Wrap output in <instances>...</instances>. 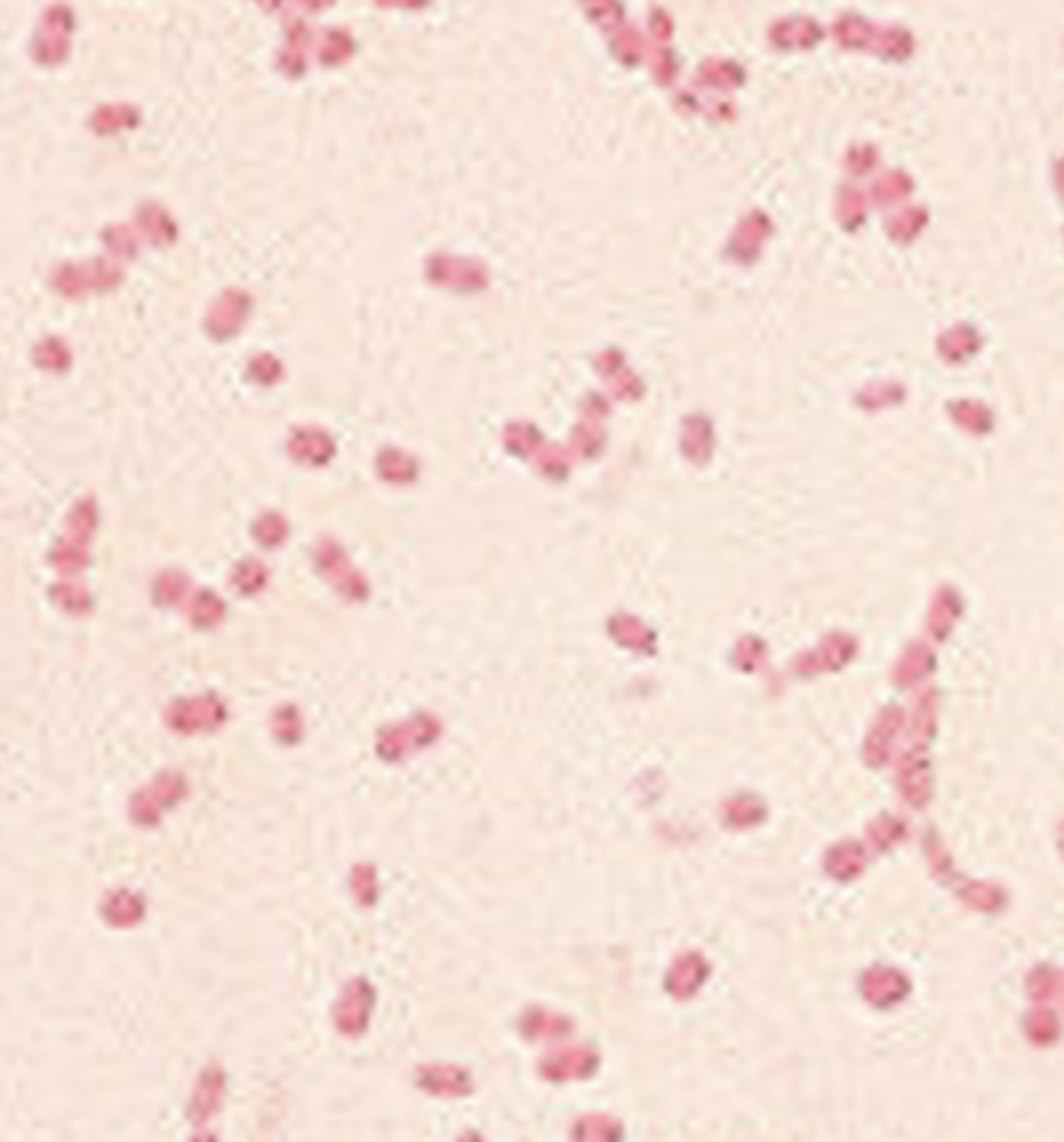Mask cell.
Returning <instances> with one entry per match:
<instances>
[{
	"label": "cell",
	"mask_w": 1064,
	"mask_h": 1142,
	"mask_svg": "<svg viewBox=\"0 0 1064 1142\" xmlns=\"http://www.w3.org/2000/svg\"><path fill=\"white\" fill-rule=\"evenodd\" d=\"M193 792V784L183 771L177 767H164L154 777H148L126 802V819L132 828L139 832H154L161 828Z\"/></svg>",
	"instance_id": "cell-1"
},
{
	"label": "cell",
	"mask_w": 1064,
	"mask_h": 1142,
	"mask_svg": "<svg viewBox=\"0 0 1064 1142\" xmlns=\"http://www.w3.org/2000/svg\"><path fill=\"white\" fill-rule=\"evenodd\" d=\"M375 1004H379V992H375V982L366 979V976H350L341 992L334 995V1004H331V1024L341 1037L347 1040H359L369 1033L372 1027V1014H375Z\"/></svg>",
	"instance_id": "cell-2"
},
{
	"label": "cell",
	"mask_w": 1064,
	"mask_h": 1142,
	"mask_svg": "<svg viewBox=\"0 0 1064 1142\" xmlns=\"http://www.w3.org/2000/svg\"><path fill=\"white\" fill-rule=\"evenodd\" d=\"M439 732H443V725L430 713L411 715V719H405V722H398V725H385V728L379 732V738H375V754H379V761H385V764H401V761H408L411 754L430 748V745L439 738Z\"/></svg>",
	"instance_id": "cell-3"
},
{
	"label": "cell",
	"mask_w": 1064,
	"mask_h": 1142,
	"mask_svg": "<svg viewBox=\"0 0 1064 1142\" xmlns=\"http://www.w3.org/2000/svg\"><path fill=\"white\" fill-rule=\"evenodd\" d=\"M164 722L174 735L183 738H196V735H215L218 728H225L228 722V707L221 697L215 694H200V697H183L174 700L164 713Z\"/></svg>",
	"instance_id": "cell-4"
},
{
	"label": "cell",
	"mask_w": 1064,
	"mask_h": 1142,
	"mask_svg": "<svg viewBox=\"0 0 1064 1142\" xmlns=\"http://www.w3.org/2000/svg\"><path fill=\"white\" fill-rule=\"evenodd\" d=\"M148 896L142 889H132V886H116V889H106L97 902V918L100 925L110 930H136L142 928L148 922Z\"/></svg>",
	"instance_id": "cell-5"
},
{
	"label": "cell",
	"mask_w": 1064,
	"mask_h": 1142,
	"mask_svg": "<svg viewBox=\"0 0 1064 1142\" xmlns=\"http://www.w3.org/2000/svg\"><path fill=\"white\" fill-rule=\"evenodd\" d=\"M859 992H862V999L869 1001L872 1007L892 1011V1007H898L901 1001L911 995V979H908L901 969H895V966L875 963V966H869V969L859 976Z\"/></svg>",
	"instance_id": "cell-6"
},
{
	"label": "cell",
	"mask_w": 1064,
	"mask_h": 1142,
	"mask_svg": "<svg viewBox=\"0 0 1064 1142\" xmlns=\"http://www.w3.org/2000/svg\"><path fill=\"white\" fill-rule=\"evenodd\" d=\"M600 1069V1053L590 1043H574L539 1063V1075L546 1081H584Z\"/></svg>",
	"instance_id": "cell-7"
},
{
	"label": "cell",
	"mask_w": 1064,
	"mask_h": 1142,
	"mask_svg": "<svg viewBox=\"0 0 1064 1142\" xmlns=\"http://www.w3.org/2000/svg\"><path fill=\"white\" fill-rule=\"evenodd\" d=\"M709 960H706L703 953L690 950V953H680V956L674 960V966H670L667 976H664V989H667V995L687 1001L693 999V995H700V989L709 982Z\"/></svg>",
	"instance_id": "cell-8"
},
{
	"label": "cell",
	"mask_w": 1064,
	"mask_h": 1142,
	"mask_svg": "<svg viewBox=\"0 0 1064 1142\" xmlns=\"http://www.w3.org/2000/svg\"><path fill=\"white\" fill-rule=\"evenodd\" d=\"M414 1081L433 1097H465L475 1088L472 1075L456 1063H424L414 1071Z\"/></svg>",
	"instance_id": "cell-9"
},
{
	"label": "cell",
	"mask_w": 1064,
	"mask_h": 1142,
	"mask_svg": "<svg viewBox=\"0 0 1064 1142\" xmlns=\"http://www.w3.org/2000/svg\"><path fill=\"white\" fill-rule=\"evenodd\" d=\"M225 1091H228V1075H225V1069H221L218 1063H209V1066L203 1069V1075H200V1081H196V1091H193V1097H190L187 1117H190L193 1124L213 1120L215 1114L221 1111V1104H225Z\"/></svg>",
	"instance_id": "cell-10"
},
{
	"label": "cell",
	"mask_w": 1064,
	"mask_h": 1142,
	"mask_svg": "<svg viewBox=\"0 0 1064 1142\" xmlns=\"http://www.w3.org/2000/svg\"><path fill=\"white\" fill-rule=\"evenodd\" d=\"M318 571L344 594V597H350V600H362L366 594H369V587H366V581H362V574L347 562V556H344V549H337V546H331V543H324L321 549H318Z\"/></svg>",
	"instance_id": "cell-11"
},
{
	"label": "cell",
	"mask_w": 1064,
	"mask_h": 1142,
	"mask_svg": "<svg viewBox=\"0 0 1064 1142\" xmlns=\"http://www.w3.org/2000/svg\"><path fill=\"white\" fill-rule=\"evenodd\" d=\"M898 792L905 796L908 805L923 809L933 796V767L923 754H905L898 767Z\"/></svg>",
	"instance_id": "cell-12"
},
{
	"label": "cell",
	"mask_w": 1064,
	"mask_h": 1142,
	"mask_svg": "<svg viewBox=\"0 0 1064 1142\" xmlns=\"http://www.w3.org/2000/svg\"><path fill=\"white\" fill-rule=\"evenodd\" d=\"M520 1033L529 1040V1043H546V1040H568L574 1033V1020L559 1014V1011H546V1007H529L523 1017H520Z\"/></svg>",
	"instance_id": "cell-13"
},
{
	"label": "cell",
	"mask_w": 1064,
	"mask_h": 1142,
	"mask_svg": "<svg viewBox=\"0 0 1064 1142\" xmlns=\"http://www.w3.org/2000/svg\"><path fill=\"white\" fill-rule=\"evenodd\" d=\"M767 815H770V812H767V802H764L760 796H754V792H734V796H728V799L721 802V825L738 828V832L764 825Z\"/></svg>",
	"instance_id": "cell-14"
},
{
	"label": "cell",
	"mask_w": 1064,
	"mask_h": 1142,
	"mask_svg": "<svg viewBox=\"0 0 1064 1142\" xmlns=\"http://www.w3.org/2000/svg\"><path fill=\"white\" fill-rule=\"evenodd\" d=\"M347 892H350L356 909L372 912V909L382 902V876H379V866L369 863V860L354 863L350 873H347Z\"/></svg>",
	"instance_id": "cell-15"
},
{
	"label": "cell",
	"mask_w": 1064,
	"mask_h": 1142,
	"mask_svg": "<svg viewBox=\"0 0 1064 1142\" xmlns=\"http://www.w3.org/2000/svg\"><path fill=\"white\" fill-rule=\"evenodd\" d=\"M866 863H869V854L859 841H837L824 854V873L837 883H853L856 876H862Z\"/></svg>",
	"instance_id": "cell-16"
},
{
	"label": "cell",
	"mask_w": 1064,
	"mask_h": 1142,
	"mask_svg": "<svg viewBox=\"0 0 1064 1142\" xmlns=\"http://www.w3.org/2000/svg\"><path fill=\"white\" fill-rule=\"evenodd\" d=\"M898 728H901V713H898V710H888V713L875 722V728H872V735L866 738V748H862L869 767H879V764L888 761L892 745H895V738H898Z\"/></svg>",
	"instance_id": "cell-17"
},
{
	"label": "cell",
	"mask_w": 1064,
	"mask_h": 1142,
	"mask_svg": "<svg viewBox=\"0 0 1064 1142\" xmlns=\"http://www.w3.org/2000/svg\"><path fill=\"white\" fill-rule=\"evenodd\" d=\"M623 1137H626V1130L613 1114H584L571 1127L574 1142H623Z\"/></svg>",
	"instance_id": "cell-18"
},
{
	"label": "cell",
	"mask_w": 1064,
	"mask_h": 1142,
	"mask_svg": "<svg viewBox=\"0 0 1064 1142\" xmlns=\"http://www.w3.org/2000/svg\"><path fill=\"white\" fill-rule=\"evenodd\" d=\"M270 735L277 745L283 748H295L305 741V715L295 703H280L273 715H270Z\"/></svg>",
	"instance_id": "cell-19"
},
{
	"label": "cell",
	"mask_w": 1064,
	"mask_h": 1142,
	"mask_svg": "<svg viewBox=\"0 0 1064 1142\" xmlns=\"http://www.w3.org/2000/svg\"><path fill=\"white\" fill-rule=\"evenodd\" d=\"M959 889L962 902H969L975 912H988V915H997L1007 909V892L997 886V883H962V886H952Z\"/></svg>",
	"instance_id": "cell-20"
},
{
	"label": "cell",
	"mask_w": 1064,
	"mask_h": 1142,
	"mask_svg": "<svg viewBox=\"0 0 1064 1142\" xmlns=\"http://www.w3.org/2000/svg\"><path fill=\"white\" fill-rule=\"evenodd\" d=\"M905 838H908V825H905L898 815H879V819L869 825V848L879 851V854L898 848Z\"/></svg>",
	"instance_id": "cell-21"
},
{
	"label": "cell",
	"mask_w": 1064,
	"mask_h": 1142,
	"mask_svg": "<svg viewBox=\"0 0 1064 1142\" xmlns=\"http://www.w3.org/2000/svg\"><path fill=\"white\" fill-rule=\"evenodd\" d=\"M1023 1030H1026L1029 1043H1036V1046H1052V1043L1062 1037V1020H1059L1055 1011L1042 1007V1011H1029V1014H1026Z\"/></svg>",
	"instance_id": "cell-22"
},
{
	"label": "cell",
	"mask_w": 1064,
	"mask_h": 1142,
	"mask_svg": "<svg viewBox=\"0 0 1064 1142\" xmlns=\"http://www.w3.org/2000/svg\"><path fill=\"white\" fill-rule=\"evenodd\" d=\"M225 600L215 594V591H200L196 597H193V604H190V620H193V626L196 630H215L221 620H225Z\"/></svg>",
	"instance_id": "cell-23"
},
{
	"label": "cell",
	"mask_w": 1064,
	"mask_h": 1142,
	"mask_svg": "<svg viewBox=\"0 0 1064 1142\" xmlns=\"http://www.w3.org/2000/svg\"><path fill=\"white\" fill-rule=\"evenodd\" d=\"M1026 992H1029V999L1036 1001L1059 999V992H1062V969H1055L1049 963L1036 966L1029 973V979H1026Z\"/></svg>",
	"instance_id": "cell-24"
},
{
	"label": "cell",
	"mask_w": 1064,
	"mask_h": 1142,
	"mask_svg": "<svg viewBox=\"0 0 1064 1142\" xmlns=\"http://www.w3.org/2000/svg\"><path fill=\"white\" fill-rule=\"evenodd\" d=\"M187 587H190V578L180 574V571H164V574H157V581H154V600H157V607H177V604L183 600Z\"/></svg>",
	"instance_id": "cell-25"
},
{
	"label": "cell",
	"mask_w": 1064,
	"mask_h": 1142,
	"mask_svg": "<svg viewBox=\"0 0 1064 1142\" xmlns=\"http://www.w3.org/2000/svg\"><path fill=\"white\" fill-rule=\"evenodd\" d=\"M930 671H933V655L923 645H911V651L898 664V684H914Z\"/></svg>",
	"instance_id": "cell-26"
},
{
	"label": "cell",
	"mask_w": 1064,
	"mask_h": 1142,
	"mask_svg": "<svg viewBox=\"0 0 1064 1142\" xmlns=\"http://www.w3.org/2000/svg\"><path fill=\"white\" fill-rule=\"evenodd\" d=\"M231 584H234L244 597H254V594H260V591L267 587V569H264L257 559H247V562H241V566L234 569Z\"/></svg>",
	"instance_id": "cell-27"
},
{
	"label": "cell",
	"mask_w": 1064,
	"mask_h": 1142,
	"mask_svg": "<svg viewBox=\"0 0 1064 1142\" xmlns=\"http://www.w3.org/2000/svg\"><path fill=\"white\" fill-rule=\"evenodd\" d=\"M923 851H926V860H930V870L936 879H949L952 876V860H949V851L939 838V832H926L923 838ZM956 879V876H952Z\"/></svg>",
	"instance_id": "cell-28"
},
{
	"label": "cell",
	"mask_w": 1064,
	"mask_h": 1142,
	"mask_svg": "<svg viewBox=\"0 0 1064 1142\" xmlns=\"http://www.w3.org/2000/svg\"><path fill=\"white\" fill-rule=\"evenodd\" d=\"M52 597H55L59 607H65V610H72V613H87V610H90V594H87L80 584H74V581L59 584V587L52 591Z\"/></svg>",
	"instance_id": "cell-29"
},
{
	"label": "cell",
	"mask_w": 1064,
	"mask_h": 1142,
	"mask_svg": "<svg viewBox=\"0 0 1064 1142\" xmlns=\"http://www.w3.org/2000/svg\"><path fill=\"white\" fill-rule=\"evenodd\" d=\"M619 626H626V633H619V630H613V636L619 639L623 645H629V648H641V651H654V639H651V633L641 626L639 620H632V617H623V620H616Z\"/></svg>",
	"instance_id": "cell-30"
},
{
	"label": "cell",
	"mask_w": 1064,
	"mask_h": 1142,
	"mask_svg": "<svg viewBox=\"0 0 1064 1142\" xmlns=\"http://www.w3.org/2000/svg\"><path fill=\"white\" fill-rule=\"evenodd\" d=\"M456 1142H488V1140H485V1137H482V1133H475V1130H469V1133H462V1137H459V1140H456Z\"/></svg>",
	"instance_id": "cell-31"
},
{
	"label": "cell",
	"mask_w": 1064,
	"mask_h": 1142,
	"mask_svg": "<svg viewBox=\"0 0 1064 1142\" xmlns=\"http://www.w3.org/2000/svg\"><path fill=\"white\" fill-rule=\"evenodd\" d=\"M190 1142H218L215 1137H209V1133H200V1137H193Z\"/></svg>",
	"instance_id": "cell-32"
}]
</instances>
